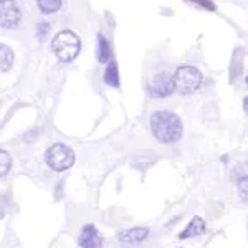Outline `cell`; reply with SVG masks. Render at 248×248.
<instances>
[{"label": "cell", "instance_id": "obj_1", "mask_svg": "<svg viewBox=\"0 0 248 248\" xmlns=\"http://www.w3.org/2000/svg\"><path fill=\"white\" fill-rule=\"evenodd\" d=\"M151 131L162 144H174L182 138V121L172 111H157L151 116Z\"/></svg>", "mask_w": 248, "mask_h": 248}, {"label": "cell", "instance_id": "obj_2", "mask_svg": "<svg viewBox=\"0 0 248 248\" xmlns=\"http://www.w3.org/2000/svg\"><path fill=\"white\" fill-rule=\"evenodd\" d=\"M51 48L57 58L63 63H70L79 55L81 50V40L75 31L63 30L55 35L53 42H51Z\"/></svg>", "mask_w": 248, "mask_h": 248}, {"label": "cell", "instance_id": "obj_3", "mask_svg": "<svg viewBox=\"0 0 248 248\" xmlns=\"http://www.w3.org/2000/svg\"><path fill=\"white\" fill-rule=\"evenodd\" d=\"M172 81H174L175 91H179V93H182V94H190L201 88L202 73L197 68L184 65L175 70L174 77H172Z\"/></svg>", "mask_w": 248, "mask_h": 248}, {"label": "cell", "instance_id": "obj_4", "mask_svg": "<svg viewBox=\"0 0 248 248\" xmlns=\"http://www.w3.org/2000/svg\"><path fill=\"white\" fill-rule=\"evenodd\" d=\"M45 162L48 167L57 172H63L70 169L75 164V153L70 146L63 142H57L53 146H50L45 153Z\"/></svg>", "mask_w": 248, "mask_h": 248}, {"label": "cell", "instance_id": "obj_5", "mask_svg": "<svg viewBox=\"0 0 248 248\" xmlns=\"http://www.w3.org/2000/svg\"><path fill=\"white\" fill-rule=\"evenodd\" d=\"M22 12L17 0H0V27L2 29H15L20 23Z\"/></svg>", "mask_w": 248, "mask_h": 248}, {"label": "cell", "instance_id": "obj_6", "mask_svg": "<svg viewBox=\"0 0 248 248\" xmlns=\"http://www.w3.org/2000/svg\"><path fill=\"white\" fill-rule=\"evenodd\" d=\"M174 91H175V88H174V81H172V77L167 75L166 71L157 73L149 83V94L155 99L167 98V96H170Z\"/></svg>", "mask_w": 248, "mask_h": 248}, {"label": "cell", "instance_id": "obj_7", "mask_svg": "<svg viewBox=\"0 0 248 248\" xmlns=\"http://www.w3.org/2000/svg\"><path fill=\"white\" fill-rule=\"evenodd\" d=\"M78 243L81 248H103V237L99 235L94 225H85L78 237Z\"/></svg>", "mask_w": 248, "mask_h": 248}, {"label": "cell", "instance_id": "obj_8", "mask_svg": "<svg viewBox=\"0 0 248 248\" xmlns=\"http://www.w3.org/2000/svg\"><path fill=\"white\" fill-rule=\"evenodd\" d=\"M147 237H149V230L146 227H134V229L123 230L118 235V240L123 245H138V243L144 242Z\"/></svg>", "mask_w": 248, "mask_h": 248}, {"label": "cell", "instance_id": "obj_9", "mask_svg": "<svg viewBox=\"0 0 248 248\" xmlns=\"http://www.w3.org/2000/svg\"><path fill=\"white\" fill-rule=\"evenodd\" d=\"M203 232H205V220L202 217H194L190 220V223L186 227V230L182 232L179 237L182 240L186 238H194V237H199V235H202Z\"/></svg>", "mask_w": 248, "mask_h": 248}, {"label": "cell", "instance_id": "obj_10", "mask_svg": "<svg viewBox=\"0 0 248 248\" xmlns=\"http://www.w3.org/2000/svg\"><path fill=\"white\" fill-rule=\"evenodd\" d=\"M14 50L5 43H0V73H5L10 70L14 65Z\"/></svg>", "mask_w": 248, "mask_h": 248}, {"label": "cell", "instance_id": "obj_11", "mask_svg": "<svg viewBox=\"0 0 248 248\" xmlns=\"http://www.w3.org/2000/svg\"><path fill=\"white\" fill-rule=\"evenodd\" d=\"M109 58H111L109 42H108V40L99 33L98 35V60L101 63H106V62H109Z\"/></svg>", "mask_w": 248, "mask_h": 248}, {"label": "cell", "instance_id": "obj_12", "mask_svg": "<svg viewBox=\"0 0 248 248\" xmlns=\"http://www.w3.org/2000/svg\"><path fill=\"white\" fill-rule=\"evenodd\" d=\"M105 81L106 85L113 86V88H119V73H118V65L114 62H109L106 71H105Z\"/></svg>", "mask_w": 248, "mask_h": 248}, {"label": "cell", "instance_id": "obj_13", "mask_svg": "<svg viewBox=\"0 0 248 248\" xmlns=\"http://www.w3.org/2000/svg\"><path fill=\"white\" fill-rule=\"evenodd\" d=\"M37 3L40 12H43V14H55L62 9L63 0H37Z\"/></svg>", "mask_w": 248, "mask_h": 248}, {"label": "cell", "instance_id": "obj_14", "mask_svg": "<svg viewBox=\"0 0 248 248\" xmlns=\"http://www.w3.org/2000/svg\"><path fill=\"white\" fill-rule=\"evenodd\" d=\"M12 167V155L7 151L0 149V177H5Z\"/></svg>", "mask_w": 248, "mask_h": 248}, {"label": "cell", "instance_id": "obj_15", "mask_svg": "<svg viewBox=\"0 0 248 248\" xmlns=\"http://www.w3.org/2000/svg\"><path fill=\"white\" fill-rule=\"evenodd\" d=\"M235 182H237L242 197L247 199V174L242 169H240V175H238V177H235Z\"/></svg>", "mask_w": 248, "mask_h": 248}, {"label": "cell", "instance_id": "obj_16", "mask_svg": "<svg viewBox=\"0 0 248 248\" xmlns=\"http://www.w3.org/2000/svg\"><path fill=\"white\" fill-rule=\"evenodd\" d=\"M190 2L197 3V5H201L202 9H209V10H215V5L212 0H190Z\"/></svg>", "mask_w": 248, "mask_h": 248}]
</instances>
